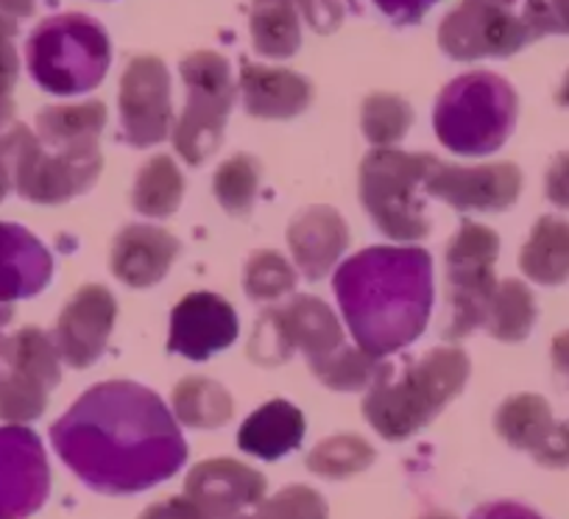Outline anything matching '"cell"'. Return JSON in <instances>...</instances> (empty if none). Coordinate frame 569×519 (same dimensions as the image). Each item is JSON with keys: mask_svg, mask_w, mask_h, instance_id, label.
Here are the masks:
<instances>
[{"mask_svg": "<svg viewBox=\"0 0 569 519\" xmlns=\"http://www.w3.org/2000/svg\"><path fill=\"white\" fill-rule=\"evenodd\" d=\"M53 275L46 246L23 227L0 223V327L12 319L14 299L37 297Z\"/></svg>", "mask_w": 569, "mask_h": 519, "instance_id": "obj_19", "label": "cell"}, {"mask_svg": "<svg viewBox=\"0 0 569 519\" xmlns=\"http://www.w3.org/2000/svg\"><path fill=\"white\" fill-rule=\"evenodd\" d=\"M234 338H238V313L218 293H188L173 308L168 349L182 358L207 360L232 347Z\"/></svg>", "mask_w": 569, "mask_h": 519, "instance_id": "obj_17", "label": "cell"}, {"mask_svg": "<svg viewBox=\"0 0 569 519\" xmlns=\"http://www.w3.org/2000/svg\"><path fill=\"white\" fill-rule=\"evenodd\" d=\"M0 157L12 171V182L23 199L34 204H64L87 193L101 173V151L53 149L48 151L29 126H12L0 138Z\"/></svg>", "mask_w": 569, "mask_h": 519, "instance_id": "obj_8", "label": "cell"}, {"mask_svg": "<svg viewBox=\"0 0 569 519\" xmlns=\"http://www.w3.org/2000/svg\"><path fill=\"white\" fill-rule=\"evenodd\" d=\"M29 73L51 96L96 90L112 64L107 29L87 14L70 12L42 20L26 46Z\"/></svg>", "mask_w": 569, "mask_h": 519, "instance_id": "obj_5", "label": "cell"}, {"mask_svg": "<svg viewBox=\"0 0 569 519\" xmlns=\"http://www.w3.org/2000/svg\"><path fill=\"white\" fill-rule=\"evenodd\" d=\"M251 46L266 59H291L302 48L297 0H251Z\"/></svg>", "mask_w": 569, "mask_h": 519, "instance_id": "obj_26", "label": "cell"}, {"mask_svg": "<svg viewBox=\"0 0 569 519\" xmlns=\"http://www.w3.org/2000/svg\"><path fill=\"white\" fill-rule=\"evenodd\" d=\"M14 120V101H12V87L0 84V132L12 126Z\"/></svg>", "mask_w": 569, "mask_h": 519, "instance_id": "obj_47", "label": "cell"}, {"mask_svg": "<svg viewBox=\"0 0 569 519\" xmlns=\"http://www.w3.org/2000/svg\"><path fill=\"white\" fill-rule=\"evenodd\" d=\"M179 240L151 223H129L112 243V275L129 288H154L179 257Z\"/></svg>", "mask_w": 569, "mask_h": 519, "instance_id": "obj_20", "label": "cell"}, {"mask_svg": "<svg viewBox=\"0 0 569 519\" xmlns=\"http://www.w3.org/2000/svg\"><path fill=\"white\" fill-rule=\"evenodd\" d=\"M184 196V179L182 171L171 157L160 154L151 157L146 166L140 168L131 188V207L140 216L149 218H171L179 210Z\"/></svg>", "mask_w": 569, "mask_h": 519, "instance_id": "obj_29", "label": "cell"}, {"mask_svg": "<svg viewBox=\"0 0 569 519\" xmlns=\"http://www.w3.org/2000/svg\"><path fill=\"white\" fill-rule=\"evenodd\" d=\"M118 109L123 138L134 149L160 146L173 132L171 73L168 64L154 53L129 59L120 76Z\"/></svg>", "mask_w": 569, "mask_h": 519, "instance_id": "obj_13", "label": "cell"}, {"mask_svg": "<svg viewBox=\"0 0 569 519\" xmlns=\"http://www.w3.org/2000/svg\"><path fill=\"white\" fill-rule=\"evenodd\" d=\"M519 269L530 282L547 288L569 282V221L541 216L519 251Z\"/></svg>", "mask_w": 569, "mask_h": 519, "instance_id": "obj_24", "label": "cell"}, {"mask_svg": "<svg viewBox=\"0 0 569 519\" xmlns=\"http://www.w3.org/2000/svg\"><path fill=\"white\" fill-rule=\"evenodd\" d=\"M254 519H330V508L310 486H288L262 500Z\"/></svg>", "mask_w": 569, "mask_h": 519, "instance_id": "obj_36", "label": "cell"}, {"mask_svg": "<svg viewBox=\"0 0 569 519\" xmlns=\"http://www.w3.org/2000/svg\"><path fill=\"white\" fill-rule=\"evenodd\" d=\"M297 9L305 14L310 29L319 34H332L343 23L341 0H297Z\"/></svg>", "mask_w": 569, "mask_h": 519, "instance_id": "obj_38", "label": "cell"}, {"mask_svg": "<svg viewBox=\"0 0 569 519\" xmlns=\"http://www.w3.org/2000/svg\"><path fill=\"white\" fill-rule=\"evenodd\" d=\"M425 519H456V517H450V513H441V511H436V513H427Z\"/></svg>", "mask_w": 569, "mask_h": 519, "instance_id": "obj_50", "label": "cell"}, {"mask_svg": "<svg viewBox=\"0 0 569 519\" xmlns=\"http://www.w3.org/2000/svg\"><path fill=\"white\" fill-rule=\"evenodd\" d=\"M37 9V0H0V18H9L14 23L31 18Z\"/></svg>", "mask_w": 569, "mask_h": 519, "instance_id": "obj_45", "label": "cell"}, {"mask_svg": "<svg viewBox=\"0 0 569 519\" xmlns=\"http://www.w3.org/2000/svg\"><path fill=\"white\" fill-rule=\"evenodd\" d=\"M545 193L550 204H556L558 210H569V151L567 154H558L550 162V168H547Z\"/></svg>", "mask_w": 569, "mask_h": 519, "instance_id": "obj_42", "label": "cell"}, {"mask_svg": "<svg viewBox=\"0 0 569 519\" xmlns=\"http://www.w3.org/2000/svg\"><path fill=\"white\" fill-rule=\"evenodd\" d=\"M51 472L42 441L29 428H0V519H29L42 508Z\"/></svg>", "mask_w": 569, "mask_h": 519, "instance_id": "obj_14", "label": "cell"}, {"mask_svg": "<svg viewBox=\"0 0 569 519\" xmlns=\"http://www.w3.org/2000/svg\"><path fill=\"white\" fill-rule=\"evenodd\" d=\"M234 519H249V517H234Z\"/></svg>", "mask_w": 569, "mask_h": 519, "instance_id": "obj_51", "label": "cell"}, {"mask_svg": "<svg viewBox=\"0 0 569 519\" xmlns=\"http://www.w3.org/2000/svg\"><path fill=\"white\" fill-rule=\"evenodd\" d=\"M536 325V299L530 288L519 280L497 282L495 297L486 313V330L491 338L506 343H519L530 336Z\"/></svg>", "mask_w": 569, "mask_h": 519, "instance_id": "obj_30", "label": "cell"}, {"mask_svg": "<svg viewBox=\"0 0 569 519\" xmlns=\"http://www.w3.org/2000/svg\"><path fill=\"white\" fill-rule=\"evenodd\" d=\"M305 417L297 406L271 400L257 408L238 430V447L262 461H277L297 450L305 439Z\"/></svg>", "mask_w": 569, "mask_h": 519, "instance_id": "obj_23", "label": "cell"}, {"mask_svg": "<svg viewBox=\"0 0 569 519\" xmlns=\"http://www.w3.org/2000/svg\"><path fill=\"white\" fill-rule=\"evenodd\" d=\"M62 380L57 347L40 327L0 336V419L23 425L42 417L48 395Z\"/></svg>", "mask_w": 569, "mask_h": 519, "instance_id": "obj_10", "label": "cell"}, {"mask_svg": "<svg viewBox=\"0 0 569 519\" xmlns=\"http://www.w3.org/2000/svg\"><path fill=\"white\" fill-rule=\"evenodd\" d=\"M425 193L447 201L458 212H502L522 193V171L513 162L447 166L439 162L427 177Z\"/></svg>", "mask_w": 569, "mask_h": 519, "instance_id": "obj_15", "label": "cell"}, {"mask_svg": "<svg viewBox=\"0 0 569 519\" xmlns=\"http://www.w3.org/2000/svg\"><path fill=\"white\" fill-rule=\"evenodd\" d=\"M107 126V107L101 101L62 103L37 114V132L46 149H96Z\"/></svg>", "mask_w": 569, "mask_h": 519, "instance_id": "obj_25", "label": "cell"}, {"mask_svg": "<svg viewBox=\"0 0 569 519\" xmlns=\"http://www.w3.org/2000/svg\"><path fill=\"white\" fill-rule=\"evenodd\" d=\"M262 168L251 154H234L221 162L212 177V193L216 201L234 218H246L254 207L260 193Z\"/></svg>", "mask_w": 569, "mask_h": 519, "instance_id": "obj_34", "label": "cell"}, {"mask_svg": "<svg viewBox=\"0 0 569 519\" xmlns=\"http://www.w3.org/2000/svg\"><path fill=\"white\" fill-rule=\"evenodd\" d=\"M377 452L363 436L355 433H341L332 436V439L319 441L313 450L308 452V469L319 478L327 480H343L352 478V475L363 472L375 463Z\"/></svg>", "mask_w": 569, "mask_h": 519, "instance_id": "obj_33", "label": "cell"}, {"mask_svg": "<svg viewBox=\"0 0 569 519\" xmlns=\"http://www.w3.org/2000/svg\"><path fill=\"white\" fill-rule=\"evenodd\" d=\"M469 519H545V517L536 513L533 508L522 506V502L497 500V502H486V506L475 508V513Z\"/></svg>", "mask_w": 569, "mask_h": 519, "instance_id": "obj_44", "label": "cell"}, {"mask_svg": "<svg viewBox=\"0 0 569 519\" xmlns=\"http://www.w3.org/2000/svg\"><path fill=\"white\" fill-rule=\"evenodd\" d=\"M439 166L433 154H410L399 149H371L360 162V204L369 212L371 223L386 238L421 240L430 232L425 216L427 177Z\"/></svg>", "mask_w": 569, "mask_h": 519, "instance_id": "obj_6", "label": "cell"}, {"mask_svg": "<svg viewBox=\"0 0 569 519\" xmlns=\"http://www.w3.org/2000/svg\"><path fill=\"white\" fill-rule=\"evenodd\" d=\"M439 0H375V7L391 20L393 26H416Z\"/></svg>", "mask_w": 569, "mask_h": 519, "instance_id": "obj_40", "label": "cell"}, {"mask_svg": "<svg viewBox=\"0 0 569 519\" xmlns=\"http://www.w3.org/2000/svg\"><path fill=\"white\" fill-rule=\"evenodd\" d=\"M232 395L210 377H184L173 388V417L196 430H216L232 419Z\"/></svg>", "mask_w": 569, "mask_h": 519, "instance_id": "obj_27", "label": "cell"}, {"mask_svg": "<svg viewBox=\"0 0 569 519\" xmlns=\"http://www.w3.org/2000/svg\"><path fill=\"white\" fill-rule=\"evenodd\" d=\"M500 257V238L483 223L463 221L447 246V299L450 321L445 338L461 341L486 325L489 302L495 297V263Z\"/></svg>", "mask_w": 569, "mask_h": 519, "instance_id": "obj_9", "label": "cell"}, {"mask_svg": "<svg viewBox=\"0 0 569 519\" xmlns=\"http://www.w3.org/2000/svg\"><path fill=\"white\" fill-rule=\"evenodd\" d=\"M413 126V109L397 92H371L360 107V129L375 149H393Z\"/></svg>", "mask_w": 569, "mask_h": 519, "instance_id": "obj_32", "label": "cell"}, {"mask_svg": "<svg viewBox=\"0 0 569 519\" xmlns=\"http://www.w3.org/2000/svg\"><path fill=\"white\" fill-rule=\"evenodd\" d=\"M59 458L101 495H137L179 472L188 461L177 417L140 382L92 386L53 422Z\"/></svg>", "mask_w": 569, "mask_h": 519, "instance_id": "obj_1", "label": "cell"}, {"mask_svg": "<svg viewBox=\"0 0 569 519\" xmlns=\"http://www.w3.org/2000/svg\"><path fill=\"white\" fill-rule=\"evenodd\" d=\"M288 246L299 271L310 282H319L336 269L349 246V227L338 210L327 204H313L297 212L288 227Z\"/></svg>", "mask_w": 569, "mask_h": 519, "instance_id": "obj_21", "label": "cell"}, {"mask_svg": "<svg viewBox=\"0 0 569 519\" xmlns=\"http://www.w3.org/2000/svg\"><path fill=\"white\" fill-rule=\"evenodd\" d=\"M140 519H207V517L188 495H182V497H168V500L154 502V506H149L140 513Z\"/></svg>", "mask_w": 569, "mask_h": 519, "instance_id": "obj_43", "label": "cell"}, {"mask_svg": "<svg viewBox=\"0 0 569 519\" xmlns=\"http://www.w3.org/2000/svg\"><path fill=\"white\" fill-rule=\"evenodd\" d=\"M533 40L513 0H458L439 26V48L456 62L508 59Z\"/></svg>", "mask_w": 569, "mask_h": 519, "instance_id": "obj_12", "label": "cell"}, {"mask_svg": "<svg viewBox=\"0 0 569 519\" xmlns=\"http://www.w3.org/2000/svg\"><path fill=\"white\" fill-rule=\"evenodd\" d=\"M522 20L536 40L547 34L569 37V0H525Z\"/></svg>", "mask_w": 569, "mask_h": 519, "instance_id": "obj_37", "label": "cell"}, {"mask_svg": "<svg viewBox=\"0 0 569 519\" xmlns=\"http://www.w3.org/2000/svg\"><path fill=\"white\" fill-rule=\"evenodd\" d=\"M536 463L550 469L569 467V422H556L547 439L533 450Z\"/></svg>", "mask_w": 569, "mask_h": 519, "instance_id": "obj_39", "label": "cell"}, {"mask_svg": "<svg viewBox=\"0 0 569 519\" xmlns=\"http://www.w3.org/2000/svg\"><path fill=\"white\" fill-rule=\"evenodd\" d=\"M341 313L363 352L382 358L425 332L433 310V257L416 246H371L336 271Z\"/></svg>", "mask_w": 569, "mask_h": 519, "instance_id": "obj_2", "label": "cell"}, {"mask_svg": "<svg viewBox=\"0 0 569 519\" xmlns=\"http://www.w3.org/2000/svg\"><path fill=\"white\" fill-rule=\"evenodd\" d=\"M343 347V327L330 305L319 297H293L291 302L268 308L257 319L249 341V355L254 363H282L293 355V349L310 360Z\"/></svg>", "mask_w": 569, "mask_h": 519, "instance_id": "obj_11", "label": "cell"}, {"mask_svg": "<svg viewBox=\"0 0 569 519\" xmlns=\"http://www.w3.org/2000/svg\"><path fill=\"white\" fill-rule=\"evenodd\" d=\"M552 425H556V419H552L550 402L539 395L508 397L495 413L497 433L513 450L533 452L547 439Z\"/></svg>", "mask_w": 569, "mask_h": 519, "instance_id": "obj_28", "label": "cell"}, {"mask_svg": "<svg viewBox=\"0 0 569 519\" xmlns=\"http://www.w3.org/2000/svg\"><path fill=\"white\" fill-rule=\"evenodd\" d=\"M550 358H552V366H556V369L561 371V375L569 377V330L567 332H558V336L552 338Z\"/></svg>", "mask_w": 569, "mask_h": 519, "instance_id": "obj_46", "label": "cell"}, {"mask_svg": "<svg viewBox=\"0 0 569 519\" xmlns=\"http://www.w3.org/2000/svg\"><path fill=\"white\" fill-rule=\"evenodd\" d=\"M310 369L332 391H369L391 371V363L363 352L360 347H338L325 358L310 360Z\"/></svg>", "mask_w": 569, "mask_h": 519, "instance_id": "obj_31", "label": "cell"}, {"mask_svg": "<svg viewBox=\"0 0 569 519\" xmlns=\"http://www.w3.org/2000/svg\"><path fill=\"white\" fill-rule=\"evenodd\" d=\"M14 37H18V23L9 18H0V84L3 87H14L20 73Z\"/></svg>", "mask_w": 569, "mask_h": 519, "instance_id": "obj_41", "label": "cell"}, {"mask_svg": "<svg viewBox=\"0 0 569 519\" xmlns=\"http://www.w3.org/2000/svg\"><path fill=\"white\" fill-rule=\"evenodd\" d=\"M266 489V478L234 458H210L196 463L184 480V495L204 511L207 519L240 517L243 508L260 506Z\"/></svg>", "mask_w": 569, "mask_h": 519, "instance_id": "obj_18", "label": "cell"}, {"mask_svg": "<svg viewBox=\"0 0 569 519\" xmlns=\"http://www.w3.org/2000/svg\"><path fill=\"white\" fill-rule=\"evenodd\" d=\"M243 288L251 302L271 305L297 288V269L279 251H254L246 263Z\"/></svg>", "mask_w": 569, "mask_h": 519, "instance_id": "obj_35", "label": "cell"}, {"mask_svg": "<svg viewBox=\"0 0 569 519\" xmlns=\"http://www.w3.org/2000/svg\"><path fill=\"white\" fill-rule=\"evenodd\" d=\"M114 316H118V302H114L109 288H79L59 313L57 330L51 336L59 360H64L73 369H87V366L96 363L109 347Z\"/></svg>", "mask_w": 569, "mask_h": 519, "instance_id": "obj_16", "label": "cell"}, {"mask_svg": "<svg viewBox=\"0 0 569 519\" xmlns=\"http://www.w3.org/2000/svg\"><path fill=\"white\" fill-rule=\"evenodd\" d=\"M556 103H558V107L569 109V70H567V73H563L561 87H558V92H556Z\"/></svg>", "mask_w": 569, "mask_h": 519, "instance_id": "obj_49", "label": "cell"}, {"mask_svg": "<svg viewBox=\"0 0 569 519\" xmlns=\"http://www.w3.org/2000/svg\"><path fill=\"white\" fill-rule=\"evenodd\" d=\"M517 114V90L502 76L472 70L452 79L436 98V138L463 157L495 154L511 138Z\"/></svg>", "mask_w": 569, "mask_h": 519, "instance_id": "obj_4", "label": "cell"}, {"mask_svg": "<svg viewBox=\"0 0 569 519\" xmlns=\"http://www.w3.org/2000/svg\"><path fill=\"white\" fill-rule=\"evenodd\" d=\"M240 98L251 118L291 120L310 109L313 84L297 70L249 62L240 70Z\"/></svg>", "mask_w": 569, "mask_h": 519, "instance_id": "obj_22", "label": "cell"}, {"mask_svg": "<svg viewBox=\"0 0 569 519\" xmlns=\"http://www.w3.org/2000/svg\"><path fill=\"white\" fill-rule=\"evenodd\" d=\"M179 76L188 90V101L173 123V149L188 166H201L223 143V129L234 107L238 87L229 59L216 51L188 53L179 62Z\"/></svg>", "mask_w": 569, "mask_h": 519, "instance_id": "obj_7", "label": "cell"}, {"mask_svg": "<svg viewBox=\"0 0 569 519\" xmlns=\"http://www.w3.org/2000/svg\"><path fill=\"white\" fill-rule=\"evenodd\" d=\"M9 188H14L12 171H9V166H7V162H3V157H0V201L7 199Z\"/></svg>", "mask_w": 569, "mask_h": 519, "instance_id": "obj_48", "label": "cell"}, {"mask_svg": "<svg viewBox=\"0 0 569 519\" xmlns=\"http://www.w3.org/2000/svg\"><path fill=\"white\" fill-rule=\"evenodd\" d=\"M469 355L436 347L393 380V369L366 391L363 417L386 441H405L433 422L469 380Z\"/></svg>", "mask_w": 569, "mask_h": 519, "instance_id": "obj_3", "label": "cell"}]
</instances>
